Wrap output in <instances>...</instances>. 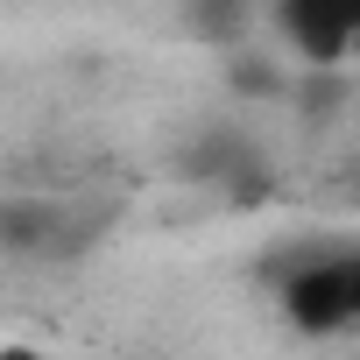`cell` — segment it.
<instances>
[{
  "mask_svg": "<svg viewBox=\"0 0 360 360\" xmlns=\"http://www.w3.org/2000/svg\"><path fill=\"white\" fill-rule=\"evenodd\" d=\"M269 283L283 297V318L311 339L360 325V240H304L297 255L269 262Z\"/></svg>",
  "mask_w": 360,
  "mask_h": 360,
  "instance_id": "obj_1",
  "label": "cell"
},
{
  "mask_svg": "<svg viewBox=\"0 0 360 360\" xmlns=\"http://www.w3.org/2000/svg\"><path fill=\"white\" fill-rule=\"evenodd\" d=\"M176 176H191V184H205V191H226L233 205H262V191L276 184L262 141H255L248 127H233V120L191 127L184 148H176Z\"/></svg>",
  "mask_w": 360,
  "mask_h": 360,
  "instance_id": "obj_2",
  "label": "cell"
},
{
  "mask_svg": "<svg viewBox=\"0 0 360 360\" xmlns=\"http://www.w3.org/2000/svg\"><path fill=\"white\" fill-rule=\"evenodd\" d=\"M92 233H99V219L71 212L57 198H36V191L0 198V255L8 262H64V255H85Z\"/></svg>",
  "mask_w": 360,
  "mask_h": 360,
  "instance_id": "obj_3",
  "label": "cell"
},
{
  "mask_svg": "<svg viewBox=\"0 0 360 360\" xmlns=\"http://www.w3.org/2000/svg\"><path fill=\"white\" fill-rule=\"evenodd\" d=\"M269 22L290 43L297 64H353V22L346 0H269Z\"/></svg>",
  "mask_w": 360,
  "mask_h": 360,
  "instance_id": "obj_4",
  "label": "cell"
},
{
  "mask_svg": "<svg viewBox=\"0 0 360 360\" xmlns=\"http://www.w3.org/2000/svg\"><path fill=\"white\" fill-rule=\"evenodd\" d=\"M226 92L233 99H290V71H283L276 50L240 36V43H226Z\"/></svg>",
  "mask_w": 360,
  "mask_h": 360,
  "instance_id": "obj_5",
  "label": "cell"
},
{
  "mask_svg": "<svg viewBox=\"0 0 360 360\" xmlns=\"http://www.w3.org/2000/svg\"><path fill=\"white\" fill-rule=\"evenodd\" d=\"M184 29L198 36V43H240V36H255V0H184Z\"/></svg>",
  "mask_w": 360,
  "mask_h": 360,
  "instance_id": "obj_6",
  "label": "cell"
},
{
  "mask_svg": "<svg viewBox=\"0 0 360 360\" xmlns=\"http://www.w3.org/2000/svg\"><path fill=\"white\" fill-rule=\"evenodd\" d=\"M346 22H353V64H360V0H346Z\"/></svg>",
  "mask_w": 360,
  "mask_h": 360,
  "instance_id": "obj_7",
  "label": "cell"
}]
</instances>
